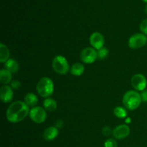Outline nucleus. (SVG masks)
<instances>
[{
  "label": "nucleus",
  "instance_id": "18",
  "mask_svg": "<svg viewBox=\"0 0 147 147\" xmlns=\"http://www.w3.org/2000/svg\"><path fill=\"white\" fill-rule=\"evenodd\" d=\"M10 53L8 47L3 43L0 44V62L6 63L9 59Z\"/></svg>",
  "mask_w": 147,
  "mask_h": 147
},
{
  "label": "nucleus",
  "instance_id": "27",
  "mask_svg": "<svg viewBox=\"0 0 147 147\" xmlns=\"http://www.w3.org/2000/svg\"><path fill=\"white\" fill-rule=\"evenodd\" d=\"M126 123H130V118H127V121L126 120Z\"/></svg>",
  "mask_w": 147,
  "mask_h": 147
},
{
  "label": "nucleus",
  "instance_id": "28",
  "mask_svg": "<svg viewBox=\"0 0 147 147\" xmlns=\"http://www.w3.org/2000/svg\"><path fill=\"white\" fill-rule=\"evenodd\" d=\"M145 12H146L147 14V4H146V7H145Z\"/></svg>",
  "mask_w": 147,
  "mask_h": 147
},
{
  "label": "nucleus",
  "instance_id": "25",
  "mask_svg": "<svg viewBox=\"0 0 147 147\" xmlns=\"http://www.w3.org/2000/svg\"><path fill=\"white\" fill-rule=\"evenodd\" d=\"M103 134L105 136H109V135L113 134V131H112L110 128L108 127V126H105L103 129Z\"/></svg>",
  "mask_w": 147,
  "mask_h": 147
},
{
  "label": "nucleus",
  "instance_id": "24",
  "mask_svg": "<svg viewBox=\"0 0 147 147\" xmlns=\"http://www.w3.org/2000/svg\"><path fill=\"white\" fill-rule=\"evenodd\" d=\"M141 98H142V100L144 103H147V90L145 89L143 91H142V93H140Z\"/></svg>",
  "mask_w": 147,
  "mask_h": 147
},
{
  "label": "nucleus",
  "instance_id": "15",
  "mask_svg": "<svg viewBox=\"0 0 147 147\" xmlns=\"http://www.w3.org/2000/svg\"><path fill=\"white\" fill-rule=\"evenodd\" d=\"M85 71V67L83 64L80 63H76L71 66L70 72L73 76H80L83 74Z\"/></svg>",
  "mask_w": 147,
  "mask_h": 147
},
{
  "label": "nucleus",
  "instance_id": "4",
  "mask_svg": "<svg viewBox=\"0 0 147 147\" xmlns=\"http://www.w3.org/2000/svg\"><path fill=\"white\" fill-rule=\"evenodd\" d=\"M52 67L59 75H66L70 69L67 59L63 55H57L53 58Z\"/></svg>",
  "mask_w": 147,
  "mask_h": 147
},
{
  "label": "nucleus",
  "instance_id": "10",
  "mask_svg": "<svg viewBox=\"0 0 147 147\" xmlns=\"http://www.w3.org/2000/svg\"><path fill=\"white\" fill-rule=\"evenodd\" d=\"M14 97V92L11 86L4 85L0 88V99L4 103H11Z\"/></svg>",
  "mask_w": 147,
  "mask_h": 147
},
{
  "label": "nucleus",
  "instance_id": "17",
  "mask_svg": "<svg viewBox=\"0 0 147 147\" xmlns=\"http://www.w3.org/2000/svg\"><path fill=\"white\" fill-rule=\"evenodd\" d=\"M24 102L29 107H35L36 105L38 103V98L34 93H29L24 97Z\"/></svg>",
  "mask_w": 147,
  "mask_h": 147
},
{
  "label": "nucleus",
  "instance_id": "22",
  "mask_svg": "<svg viewBox=\"0 0 147 147\" xmlns=\"http://www.w3.org/2000/svg\"><path fill=\"white\" fill-rule=\"evenodd\" d=\"M104 147H117V143L113 139H108L105 142Z\"/></svg>",
  "mask_w": 147,
  "mask_h": 147
},
{
  "label": "nucleus",
  "instance_id": "19",
  "mask_svg": "<svg viewBox=\"0 0 147 147\" xmlns=\"http://www.w3.org/2000/svg\"><path fill=\"white\" fill-rule=\"evenodd\" d=\"M113 113L119 119H125L127 117V111L125 107L117 106L113 110Z\"/></svg>",
  "mask_w": 147,
  "mask_h": 147
},
{
  "label": "nucleus",
  "instance_id": "14",
  "mask_svg": "<svg viewBox=\"0 0 147 147\" xmlns=\"http://www.w3.org/2000/svg\"><path fill=\"white\" fill-rule=\"evenodd\" d=\"M43 106L45 111H54L57 109V103L53 98H47L43 101Z\"/></svg>",
  "mask_w": 147,
  "mask_h": 147
},
{
  "label": "nucleus",
  "instance_id": "20",
  "mask_svg": "<svg viewBox=\"0 0 147 147\" xmlns=\"http://www.w3.org/2000/svg\"><path fill=\"white\" fill-rule=\"evenodd\" d=\"M98 53V58L100 60H104L109 55V51L107 48L106 47H103V48L100 49L97 51Z\"/></svg>",
  "mask_w": 147,
  "mask_h": 147
},
{
  "label": "nucleus",
  "instance_id": "29",
  "mask_svg": "<svg viewBox=\"0 0 147 147\" xmlns=\"http://www.w3.org/2000/svg\"><path fill=\"white\" fill-rule=\"evenodd\" d=\"M142 1H143L144 2H146V3H147V0H142Z\"/></svg>",
  "mask_w": 147,
  "mask_h": 147
},
{
  "label": "nucleus",
  "instance_id": "11",
  "mask_svg": "<svg viewBox=\"0 0 147 147\" xmlns=\"http://www.w3.org/2000/svg\"><path fill=\"white\" fill-rule=\"evenodd\" d=\"M130 134V128L126 124H121L116 126L113 130V136L116 139H123Z\"/></svg>",
  "mask_w": 147,
  "mask_h": 147
},
{
  "label": "nucleus",
  "instance_id": "2",
  "mask_svg": "<svg viewBox=\"0 0 147 147\" xmlns=\"http://www.w3.org/2000/svg\"><path fill=\"white\" fill-rule=\"evenodd\" d=\"M122 102L126 109L129 111H134L139 107L142 100L139 92L131 90L125 93Z\"/></svg>",
  "mask_w": 147,
  "mask_h": 147
},
{
  "label": "nucleus",
  "instance_id": "12",
  "mask_svg": "<svg viewBox=\"0 0 147 147\" xmlns=\"http://www.w3.org/2000/svg\"><path fill=\"white\" fill-rule=\"evenodd\" d=\"M58 129L55 126H50L43 131L42 137L46 141H53L58 136Z\"/></svg>",
  "mask_w": 147,
  "mask_h": 147
},
{
  "label": "nucleus",
  "instance_id": "8",
  "mask_svg": "<svg viewBox=\"0 0 147 147\" xmlns=\"http://www.w3.org/2000/svg\"><path fill=\"white\" fill-rule=\"evenodd\" d=\"M131 84L136 91H143L147 86V80L144 75L140 73L135 74L131 78Z\"/></svg>",
  "mask_w": 147,
  "mask_h": 147
},
{
  "label": "nucleus",
  "instance_id": "16",
  "mask_svg": "<svg viewBox=\"0 0 147 147\" xmlns=\"http://www.w3.org/2000/svg\"><path fill=\"white\" fill-rule=\"evenodd\" d=\"M12 79V76L10 72L5 69H1L0 70V82L4 85H7L9 83H11Z\"/></svg>",
  "mask_w": 147,
  "mask_h": 147
},
{
  "label": "nucleus",
  "instance_id": "26",
  "mask_svg": "<svg viewBox=\"0 0 147 147\" xmlns=\"http://www.w3.org/2000/svg\"><path fill=\"white\" fill-rule=\"evenodd\" d=\"M63 121L61 120V119H59V120L57 121V122L55 123V127L59 129V128H61L62 126H63Z\"/></svg>",
  "mask_w": 147,
  "mask_h": 147
},
{
  "label": "nucleus",
  "instance_id": "21",
  "mask_svg": "<svg viewBox=\"0 0 147 147\" xmlns=\"http://www.w3.org/2000/svg\"><path fill=\"white\" fill-rule=\"evenodd\" d=\"M139 29H140L142 34L147 35V19L142 20L140 24V26H139Z\"/></svg>",
  "mask_w": 147,
  "mask_h": 147
},
{
  "label": "nucleus",
  "instance_id": "6",
  "mask_svg": "<svg viewBox=\"0 0 147 147\" xmlns=\"http://www.w3.org/2000/svg\"><path fill=\"white\" fill-rule=\"evenodd\" d=\"M147 42V37L145 34H142V33H137L129 39V47L130 48L134 49V50H136V49H139L141 47H143Z\"/></svg>",
  "mask_w": 147,
  "mask_h": 147
},
{
  "label": "nucleus",
  "instance_id": "3",
  "mask_svg": "<svg viewBox=\"0 0 147 147\" xmlns=\"http://www.w3.org/2000/svg\"><path fill=\"white\" fill-rule=\"evenodd\" d=\"M37 92L41 97L50 98L54 92V83L48 77H43L37 84Z\"/></svg>",
  "mask_w": 147,
  "mask_h": 147
},
{
  "label": "nucleus",
  "instance_id": "5",
  "mask_svg": "<svg viewBox=\"0 0 147 147\" xmlns=\"http://www.w3.org/2000/svg\"><path fill=\"white\" fill-rule=\"evenodd\" d=\"M30 119L36 123H42L45 121L47 119V113L45 109L40 106H35L30 109L29 113Z\"/></svg>",
  "mask_w": 147,
  "mask_h": 147
},
{
  "label": "nucleus",
  "instance_id": "9",
  "mask_svg": "<svg viewBox=\"0 0 147 147\" xmlns=\"http://www.w3.org/2000/svg\"><path fill=\"white\" fill-rule=\"evenodd\" d=\"M89 42L93 48L98 50L103 48V45H104V37L101 33L98 32H95L90 34V37H89Z\"/></svg>",
  "mask_w": 147,
  "mask_h": 147
},
{
  "label": "nucleus",
  "instance_id": "1",
  "mask_svg": "<svg viewBox=\"0 0 147 147\" xmlns=\"http://www.w3.org/2000/svg\"><path fill=\"white\" fill-rule=\"evenodd\" d=\"M30 111L29 106L24 102L17 100L9 105L6 112V117L11 123H19L26 119Z\"/></svg>",
  "mask_w": 147,
  "mask_h": 147
},
{
  "label": "nucleus",
  "instance_id": "23",
  "mask_svg": "<svg viewBox=\"0 0 147 147\" xmlns=\"http://www.w3.org/2000/svg\"><path fill=\"white\" fill-rule=\"evenodd\" d=\"M11 87L12 89L17 90L21 87V83L18 80H14L11 82Z\"/></svg>",
  "mask_w": 147,
  "mask_h": 147
},
{
  "label": "nucleus",
  "instance_id": "13",
  "mask_svg": "<svg viewBox=\"0 0 147 147\" xmlns=\"http://www.w3.org/2000/svg\"><path fill=\"white\" fill-rule=\"evenodd\" d=\"M4 69L8 70L11 73H16L20 70V65L14 59L9 58L4 65Z\"/></svg>",
  "mask_w": 147,
  "mask_h": 147
},
{
  "label": "nucleus",
  "instance_id": "7",
  "mask_svg": "<svg viewBox=\"0 0 147 147\" xmlns=\"http://www.w3.org/2000/svg\"><path fill=\"white\" fill-rule=\"evenodd\" d=\"M80 60L86 64H92L98 59V53L93 47H86L80 53Z\"/></svg>",
  "mask_w": 147,
  "mask_h": 147
}]
</instances>
